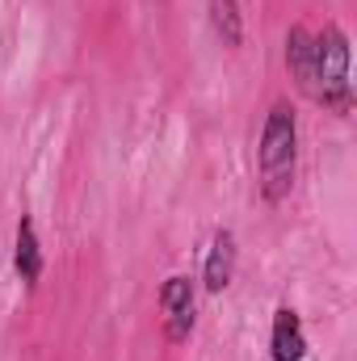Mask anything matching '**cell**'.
Masks as SVG:
<instances>
[{"label":"cell","mask_w":357,"mask_h":361,"mask_svg":"<svg viewBox=\"0 0 357 361\" xmlns=\"http://www.w3.org/2000/svg\"><path fill=\"white\" fill-rule=\"evenodd\" d=\"M257 173H261V197L269 206L290 197L294 173H298V122H294L290 101L269 105L265 126H261V143H257Z\"/></svg>","instance_id":"1"},{"label":"cell","mask_w":357,"mask_h":361,"mask_svg":"<svg viewBox=\"0 0 357 361\" xmlns=\"http://www.w3.org/2000/svg\"><path fill=\"white\" fill-rule=\"evenodd\" d=\"M315 105L349 118L353 109V80H349V34L328 21L315 34Z\"/></svg>","instance_id":"2"},{"label":"cell","mask_w":357,"mask_h":361,"mask_svg":"<svg viewBox=\"0 0 357 361\" xmlns=\"http://www.w3.org/2000/svg\"><path fill=\"white\" fill-rule=\"evenodd\" d=\"M160 315H164V336H169L173 345L189 341L193 319H198V290H193V277L173 273V277L160 286Z\"/></svg>","instance_id":"3"},{"label":"cell","mask_w":357,"mask_h":361,"mask_svg":"<svg viewBox=\"0 0 357 361\" xmlns=\"http://www.w3.org/2000/svg\"><path fill=\"white\" fill-rule=\"evenodd\" d=\"M236 261H240V248H236V231L231 227H219L214 240H210V252H206V265H202V286L206 294H223L236 277Z\"/></svg>","instance_id":"4"},{"label":"cell","mask_w":357,"mask_h":361,"mask_svg":"<svg viewBox=\"0 0 357 361\" xmlns=\"http://www.w3.org/2000/svg\"><path fill=\"white\" fill-rule=\"evenodd\" d=\"M269 357L273 361H303L307 357V332L294 307H277L273 311V328H269Z\"/></svg>","instance_id":"5"},{"label":"cell","mask_w":357,"mask_h":361,"mask_svg":"<svg viewBox=\"0 0 357 361\" xmlns=\"http://www.w3.org/2000/svg\"><path fill=\"white\" fill-rule=\"evenodd\" d=\"M286 68H290L294 85L315 101V34L307 25H290V34H286Z\"/></svg>","instance_id":"6"},{"label":"cell","mask_w":357,"mask_h":361,"mask_svg":"<svg viewBox=\"0 0 357 361\" xmlns=\"http://www.w3.org/2000/svg\"><path fill=\"white\" fill-rule=\"evenodd\" d=\"M13 269H17V277H21L30 290L38 286V277H42V269H47V257H42V244H38V231H34V219H30V214H21V219H17Z\"/></svg>","instance_id":"7"},{"label":"cell","mask_w":357,"mask_h":361,"mask_svg":"<svg viewBox=\"0 0 357 361\" xmlns=\"http://www.w3.org/2000/svg\"><path fill=\"white\" fill-rule=\"evenodd\" d=\"M206 13H210V25L214 34L223 38V47H244V13L236 0H206Z\"/></svg>","instance_id":"8"}]
</instances>
